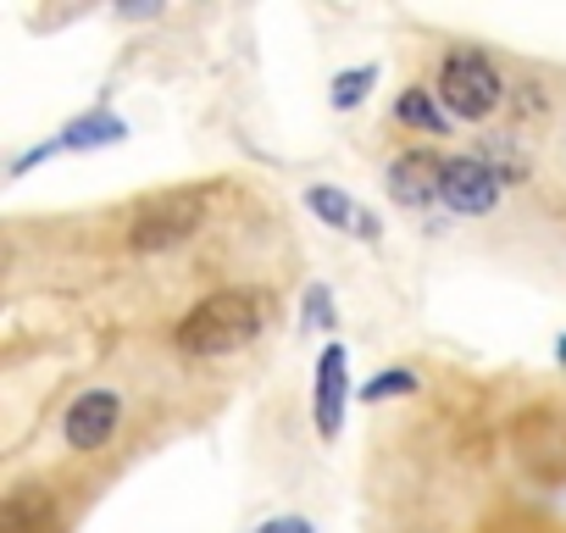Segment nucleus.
<instances>
[{"instance_id":"10","label":"nucleus","mask_w":566,"mask_h":533,"mask_svg":"<svg viewBox=\"0 0 566 533\" xmlns=\"http://www.w3.org/2000/svg\"><path fill=\"white\" fill-rule=\"evenodd\" d=\"M128 134V123L123 117H112V112H90V117H73L67 128H62V150H90V145H117Z\"/></svg>"},{"instance_id":"8","label":"nucleus","mask_w":566,"mask_h":533,"mask_svg":"<svg viewBox=\"0 0 566 533\" xmlns=\"http://www.w3.org/2000/svg\"><path fill=\"white\" fill-rule=\"evenodd\" d=\"M306 206L328 222V228H339V233H361V239H378V217L373 211H361L350 195H339V189H306Z\"/></svg>"},{"instance_id":"1","label":"nucleus","mask_w":566,"mask_h":533,"mask_svg":"<svg viewBox=\"0 0 566 533\" xmlns=\"http://www.w3.org/2000/svg\"><path fill=\"white\" fill-rule=\"evenodd\" d=\"M266 323V301L250 295V290H222V295H206L178 328H172V345L184 356H233L244 351Z\"/></svg>"},{"instance_id":"12","label":"nucleus","mask_w":566,"mask_h":533,"mask_svg":"<svg viewBox=\"0 0 566 533\" xmlns=\"http://www.w3.org/2000/svg\"><path fill=\"white\" fill-rule=\"evenodd\" d=\"M373 84H378V67H356V73H339V79H334V106H339V112L361 106Z\"/></svg>"},{"instance_id":"13","label":"nucleus","mask_w":566,"mask_h":533,"mask_svg":"<svg viewBox=\"0 0 566 533\" xmlns=\"http://www.w3.org/2000/svg\"><path fill=\"white\" fill-rule=\"evenodd\" d=\"M411 389H417V378L400 373V367H389V373H378V378L361 389V400H389V395H411Z\"/></svg>"},{"instance_id":"2","label":"nucleus","mask_w":566,"mask_h":533,"mask_svg":"<svg viewBox=\"0 0 566 533\" xmlns=\"http://www.w3.org/2000/svg\"><path fill=\"white\" fill-rule=\"evenodd\" d=\"M433 95L444 101V112L478 123V117H489V112L505 101V79L494 73L489 56H478V51H455V56L439 62V84H433Z\"/></svg>"},{"instance_id":"3","label":"nucleus","mask_w":566,"mask_h":533,"mask_svg":"<svg viewBox=\"0 0 566 533\" xmlns=\"http://www.w3.org/2000/svg\"><path fill=\"white\" fill-rule=\"evenodd\" d=\"M200 222H206V195H172V200H161V206H150L128 222V244L134 250H172Z\"/></svg>"},{"instance_id":"5","label":"nucleus","mask_w":566,"mask_h":533,"mask_svg":"<svg viewBox=\"0 0 566 533\" xmlns=\"http://www.w3.org/2000/svg\"><path fill=\"white\" fill-rule=\"evenodd\" d=\"M444 206L461 217H483L500 206V173L483 156H450L444 161Z\"/></svg>"},{"instance_id":"11","label":"nucleus","mask_w":566,"mask_h":533,"mask_svg":"<svg viewBox=\"0 0 566 533\" xmlns=\"http://www.w3.org/2000/svg\"><path fill=\"white\" fill-rule=\"evenodd\" d=\"M0 533H51V500L34 489H18L0 505Z\"/></svg>"},{"instance_id":"6","label":"nucleus","mask_w":566,"mask_h":533,"mask_svg":"<svg viewBox=\"0 0 566 533\" xmlns=\"http://www.w3.org/2000/svg\"><path fill=\"white\" fill-rule=\"evenodd\" d=\"M117 422H123V400H117L112 389H90V395H78V400L67 406L62 439H67L73 450H101V445L117 433Z\"/></svg>"},{"instance_id":"9","label":"nucleus","mask_w":566,"mask_h":533,"mask_svg":"<svg viewBox=\"0 0 566 533\" xmlns=\"http://www.w3.org/2000/svg\"><path fill=\"white\" fill-rule=\"evenodd\" d=\"M395 123H400V128H422V134H450L444 101H439L428 84H411V90H400V101H395Z\"/></svg>"},{"instance_id":"7","label":"nucleus","mask_w":566,"mask_h":533,"mask_svg":"<svg viewBox=\"0 0 566 533\" xmlns=\"http://www.w3.org/2000/svg\"><path fill=\"white\" fill-rule=\"evenodd\" d=\"M339 417H345V351L328 345L317 362V428H323V439L339 433Z\"/></svg>"},{"instance_id":"14","label":"nucleus","mask_w":566,"mask_h":533,"mask_svg":"<svg viewBox=\"0 0 566 533\" xmlns=\"http://www.w3.org/2000/svg\"><path fill=\"white\" fill-rule=\"evenodd\" d=\"M306 323H323V328L334 323V301H328V290H312V295H306Z\"/></svg>"},{"instance_id":"4","label":"nucleus","mask_w":566,"mask_h":533,"mask_svg":"<svg viewBox=\"0 0 566 533\" xmlns=\"http://www.w3.org/2000/svg\"><path fill=\"white\" fill-rule=\"evenodd\" d=\"M384 189H389V200H395V206L422 211V206L444 200V161H439L433 150H406V156H395V161H389Z\"/></svg>"},{"instance_id":"15","label":"nucleus","mask_w":566,"mask_h":533,"mask_svg":"<svg viewBox=\"0 0 566 533\" xmlns=\"http://www.w3.org/2000/svg\"><path fill=\"white\" fill-rule=\"evenodd\" d=\"M255 533H312V522H295V516H277V522H261Z\"/></svg>"}]
</instances>
